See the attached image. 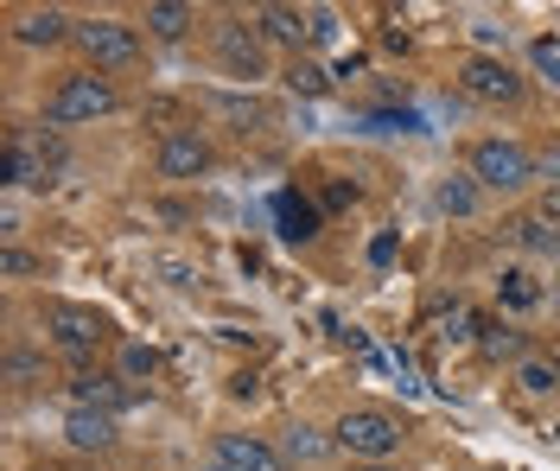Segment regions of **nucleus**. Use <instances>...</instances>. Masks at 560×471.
Returning a JSON list of instances; mask_svg holds the SVG:
<instances>
[{
	"label": "nucleus",
	"instance_id": "nucleus-1",
	"mask_svg": "<svg viewBox=\"0 0 560 471\" xmlns=\"http://www.w3.org/2000/svg\"><path fill=\"white\" fill-rule=\"evenodd\" d=\"M108 109H115V90H108V76L77 71V76H65V83L51 90L45 121H51V128H70V121H96V115H108Z\"/></svg>",
	"mask_w": 560,
	"mask_h": 471
},
{
	"label": "nucleus",
	"instance_id": "nucleus-2",
	"mask_svg": "<svg viewBox=\"0 0 560 471\" xmlns=\"http://www.w3.org/2000/svg\"><path fill=\"white\" fill-rule=\"evenodd\" d=\"M338 446L357 452V459H370V466H383L388 452L401 446V421L383 414V408H350L345 421H338Z\"/></svg>",
	"mask_w": 560,
	"mask_h": 471
},
{
	"label": "nucleus",
	"instance_id": "nucleus-3",
	"mask_svg": "<svg viewBox=\"0 0 560 471\" xmlns=\"http://www.w3.org/2000/svg\"><path fill=\"white\" fill-rule=\"evenodd\" d=\"M471 179L490 185V191H516V185L535 179V160L516 141H478L471 146Z\"/></svg>",
	"mask_w": 560,
	"mask_h": 471
},
{
	"label": "nucleus",
	"instance_id": "nucleus-4",
	"mask_svg": "<svg viewBox=\"0 0 560 471\" xmlns=\"http://www.w3.org/2000/svg\"><path fill=\"white\" fill-rule=\"evenodd\" d=\"M45 326H51V338H58V351H70V357H90V351L108 338V319H103V313H90V306H70V299H51V306H45Z\"/></svg>",
	"mask_w": 560,
	"mask_h": 471
},
{
	"label": "nucleus",
	"instance_id": "nucleus-5",
	"mask_svg": "<svg viewBox=\"0 0 560 471\" xmlns=\"http://www.w3.org/2000/svg\"><path fill=\"white\" fill-rule=\"evenodd\" d=\"M77 45H83L96 64H108V71H128L140 58V33L121 26V20H83V26H77Z\"/></svg>",
	"mask_w": 560,
	"mask_h": 471
},
{
	"label": "nucleus",
	"instance_id": "nucleus-6",
	"mask_svg": "<svg viewBox=\"0 0 560 471\" xmlns=\"http://www.w3.org/2000/svg\"><path fill=\"white\" fill-rule=\"evenodd\" d=\"M458 83H465V96H478V103H516V96H523V76L510 71L503 58H465Z\"/></svg>",
	"mask_w": 560,
	"mask_h": 471
},
{
	"label": "nucleus",
	"instance_id": "nucleus-7",
	"mask_svg": "<svg viewBox=\"0 0 560 471\" xmlns=\"http://www.w3.org/2000/svg\"><path fill=\"white\" fill-rule=\"evenodd\" d=\"M217 58H223L236 76H261V64H268L261 33H255L248 20H223V26H217Z\"/></svg>",
	"mask_w": 560,
	"mask_h": 471
},
{
	"label": "nucleus",
	"instance_id": "nucleus-8",
	"mask_svg": "<svg viewBox=\"0 0 560 471\" xmlns=\"http://www.w3.org/2000/svg\"><path fill=\"white\" fill-rule=\"evenodd\" d=\"M51 173H58V166H51L33 141H20V134L0 153V185H7V191H13V185H51Z\"/></svg>",
	"mask_w": 560,
	"mask_h": 471
},
{
	"label": "nucleus",
	"instance_id": "nucleus-9",
	"mask_svg": "<svg viewBox=\"0 0 560 471\" xmlns=\"http://www.w3.org/2000/svg\"><path fill=\"white\" fill-rule=\"evenodd\" d=\"M210 166V146L198 141V134H166V141H160V179H198V173H205Z\"/></svg>",
	"mask_w": 560,
	"mask_h": 471
},
{
	"label": "nucleus",
	"instance_id": "nucleus-10",
	"mask_svg": "<svg viewBox=\"0 0 560 471\" xmlns=\"http://www.w3.org/2000/svg\"><path fill=\"white\" fill-rule=\"evenodd\" d=\"M217 459H223L230 471H287L275 446H261L255 434H223L217 439Z\"/></svg>",
	"mask_w": 560,
	"mask_h": 471
},
{
	"label": "nucleus",
	"instance_id": "nucleus-11",
	"mask_svg": "<svg viewBox=\"0 0 560 471\" xmlns=\"http://www.w3.org/2000/svg\"><path fill=\"white\" fill-rule=\"evenodd\" d=\"M65 439L77 452H103V446H115V414H103V408H70Z\"/></svg>",
	"mask_w": 560,
	"mask_h": 471
},
{
	"label": "nucleus",
	"instance_id": "nucleus-12",
	"mask_svg": "<svg viewBox=\"0 0 560 471\" xmlns=\"http://www.w3.org/2000/svg\"><path fill=\"white\" fill-rule=\"evenodd\" d=\"M65 33H77V26H70L58 7H33V13L13 20V38H20V45H58Z\"/></svg>",
	"mask_w": 560,
	"mask_h": 471
},
{
	"label": "nucleus",
	"instance_id": "nucleus-13",
	"mask_svg": "<svg viewBox=\"0 0 560 471\" xmlns=\"http://www.w3.org/2000/svg\"><path fill=\"white\" fill-rule=\"evenodd\" d=\"M121 401H128V389H121L115 376H90V369H83V376L70 382V408H103V414H115Z\"/></svg>",
	"mask_w": 560,
	"mask_h": 471
},
{
	"label": "nucleus",
	"instance_id": "nucleus-14",
	"mask_svg": "<svg viewBox=\"0 0 560 471\" xmlns=\"http://www.w3.org/2000/svg\"><path fill=\"white\" fill-rule=\"evenodd\" d=\"M275 217H280V236H287V243H313L318 236V211L306 204V198H293V191L275 198Z\"/></svg>",
	"mask_w": 560,
	"mask_h": 471
},
{
	"label": "nucleus",
	"instance_id": "nucleus-15",
	"mask_svg": "<svg viewBox=\"0 0 560 471\" xmlns=\"http://www.w3.org/2000/svg\"><path fill=\"white\" fill-rule=\"evenodd\" d=\"M255 26H261V38H275V45H300L306 38V13L300 7H261Z\"/></svg>",
	"mask_w": 560,
	"mask_h": 471
},
{
	"label": "nucleus",
	"instance_id": "nucleus-16",
	"mask_svg": "<svg viewBox=\"0 0 560 471\" xmlns=\"http://www.w3.org/2000/svg\"><path fill=\"white\" fill-rule=\"evenodd\" d=\"M510 236H516L523 249H535V255H560V223H548L541 211L516 217V223H510Z\"/></svg>",
	"mask_w": 560,
	"mask_h": 471
},
{
	"label": "nucleus",
	"instance_id": "nucleus-17",
	"mask_svg": "<svg viewBox=\"0 0 560 471\" xmlns=\"http://www.w3.org/2000/svg\"><path fill=\"white\" fill-rule=\"evenodd\" d=\"M497 299H503V306H510V313H535V306H541V287H535V281H528L523 268H510V274H503V281H497Z\"/></svg>",
	"mask_w": 560,
	"mask_h": 471
},
{
	"label": "nucleus",
	"instance_id": "nucleus-18",
	"mask_svg": "<svg viewBox=\"0 0 560 471\" xmlns=\"http://www.w3.org/2000/svg\"><path fill=\"white\" fill-rule=\"evenodd\" d=\"M147 33L185 38V33H191V7H178V0H160V7H147Z\"/></svg>",
	"mask_w": 560,
	"mask_h": 471
},
{
	"label": "nucleus",
	"instance_id": "nucleus-19",
	"mask_svg": "<svg viewBox=\"0 0 560 471\" xmlns=\"http://www.w3.org/2000/svg\"><path fill=\"white\" fill-rule=\"evenodd\" d=\"M478 351H485L490 363H497V357H523V331H510V326H478Z\"/></svg>",
	"mask_w": 560,
	"mask_h": 471
},
{
	"label": "nucleus",
	"instance_id": "nucleus-20",
	"mask_svg": "<svg viewBox=\"0 0 560 471\" xmlns=\"http://www.w3.org/2000/svg\"><path fill=\"white\" fill-rule=\"evenodd\" d=\"M440 211H446V217H471V211H478V185L471 179H446L440 185Z\"/></svg>",
	"mask_w": 560,
	"mask_h": 471
},
{
	"label": "nucleus",
	"instance_id": "nucleus-21",
	"mask_svg": "<svg viewBox=\"0 0 560 471\" xmlns=\"http://www.w3.org/2000/svg\"><path fill=\"white\" fill-rule=\"evenodd\" d=\"M325 452H331V439L313 434V427H293V434H287V459H300V466H318Z\"/></svg>",
	"mask_w": 560,
	"mask_h": 471
},
{
	"label": "nucleus",
	"instance_id": "nucleus-22",
	"mask_svg": "<svg viewBox=\"0 0 560 471\" xmlns=\"http://www.w3.org/2000/svg\"><path fill=\"white\" fill-rule=\"evenodd\" d=\"M153 369H160V351L153 344H128L121 351V382H147Z\"/></svg>",
	"mask_w": 560,
	"mask_h": 471
},
{
	"label": "nucleus",
	"instance_id": "nucleus-23",
	"mask_svg": "<svg viewBox=\"0 0 560 471\" xmlns=\"http://www.w3.org/2000/svg\"><path fill=\"white\" fill-rule=\"evenodd\" d=\"M38 376H45V363H38L33 351H20V344H13V351H7V382H13V389H26V382H38Z\"/></svg>",
	"mask_w": 560,
	"mask_h": 471
},
{
	"label": "nucleus",
	"instance_id": "nucleus-24",
	"mask_svg": "<svg viewBox=\"0 0 560 471\" xmlns=\"http://www.w3.org/2000/svg\"><path fill=\"white\" fill-rule=\"evenodd\" d=\"M287 90H293V96H325L331 76L318 71V64H293V71H287Z\"/></svg>",
	"mask_w": 560,
	"mask_h": 471
},
{
	"label": "nucleus",
	"instance_id": "nucleus-25",
	"mask_svg": "<svg viewBox=\"0 0 560 471\" xmlns=\"http://www.w3.org/2000/svg\"><path fill=\"white\" fill-rule=\"evenodd\" d=\"M523 389L528 396H555L560 389V363H523Z\"/></svg>",
	"mask_w": 560,
	"mask_h": 471
},
{
	"label": "nucleus",
	"instance_id": "nucleus-26",
	"mask_svg": "<svg viewBox=\"0 0 560 471\" xmlns=\"http://www.w3.org/2000/svg\"><path fill=\"white\" fill-rule=\"evenodd\" d=\"M306 38H313V45H331V38H338V13H331V7H306Z\"/></svg>",
	"mask_w": 560,
	"mask_h": 471
},
{
	"label": "nucleus",
	"instance_id": "nucleus-27",
	"mask_svg": "<svg viewBox=\"0 0 560 471\" xmlns=\"http://www.w3.org/2000/svg\"><path fill=\"white\" fill-rule=\"evenodd\" d=\"M153 268L166 274V287H191V281H198V268H191V261H178V255H160Z\"/></svg>",
	"mask_w": 560,
	"mask_h": 471
},
{
	"label": "nucleus",
	"instance_id": "nucleus-28",
	"mask_svg": "<svg viewBox=\"0 0 560 471\" xmlns=\"http://www.w3.org/2000/svg\"><path fill=\"white\" fill-rule=\"evenodd\" d=\"M0 268H7V274H38V261L26 249H7V261H0Z\"/></svg>",
	"mask_w": 560,
	"mask_h": 471
},
{
	"label": "nucleus",
	"instance_id": "nucleus-29",
	"mask_svg": "<svg viewBox=\"0 0 560 471\" xmlns=\"http://www.w3.org/2000/svg\"><path fill=\"white\" fill-rule=\"evenodd\" d=\"M325 204H331V211H345V204H357V185H331V191H325Z\"/></svg>",
	"mask_w": 560,
	"mask_h": 471
},
{
	"label": "nucleus",
	"instance_id": "nucleus-30",
	"mask_svg": "<svg viewBox=\"0 0 560 471\" xmlns=\"http://www.w3.org/2000/svg\"><path fill=\"white\" fill-rule=\"evenodd\" d=\"M388 255H395V236H388V229H383V236L370 243V261H388Z\"/></svg>",
	"mask_w": 560,
	"mask_h": 471
},
{
	"label": "nucleus",
	"instance_id": "nucleus-31",
	"mask_svg": "<svg viewBox=\"0 0 560 471\" xmlns=\"http://www.w3.org/2000/svg\"><path fill=\"white\" fill-rule=\"evenodd\" d=\"M205 471H230V466H223V459H210V466H205Z\"/></svg>",
	"mask_w": 560,
	"mask_h": 471
},
{
	"label": "nucleus",
	"instance_id": "nucleus-32",
	"mask_svg": "<svg viewBox=\"0 0 560 471\" xmlns=\"http://www.w3.org/2000/svg\"><path fill=\"white\" fill-rule=\"evenodd\" d=\"M555 313H560V287H555Z\"/></svg>",
	"mask_w": 560,
	"mask_h": 471
},
{
	"label": "nucleus",
	"instance_id": "nucleus-33",
	"mask_svg": "<svg viewBox=\"0 0 560 471\" xmlns=\"http://www.w3.org/2000/svg\"><path fill=\"white\" fill-rule=\"evenodd\" d=\"M370 471H388V466H370Z\"/></svg>",
	"mask_w": 560,
	"mask_h": 471
},
{
	"label": "nucleus",
	"instance_id": "nucleus-34",
	"mask_svg": "<svg viewBox=\"0 0 560 471\" xmlns=\"http://www.w3.org/2000/svg\"><path fill=\"white\" fill-rule=\"evenodd\" d=\"M555 439H560V427H555Z\"/></svg>",
	"mask_w": 560,
	"mask_h": 471
}]
</instances>
